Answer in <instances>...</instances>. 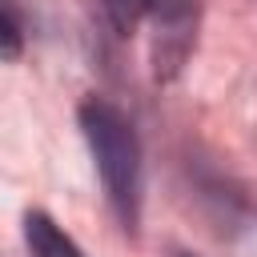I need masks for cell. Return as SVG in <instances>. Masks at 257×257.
<instances>
[{
	"label": "cell",
	"instance_id": "5",
	"mask_svg": "<svg viewBox=\"0 0 257 257\" xmlns=\"http://www.w3.org/2000/svg\"><path fill=\"white\" fill-rule=\"evenodd\" d=\"M173 257H193V253H185V249H173Z\"/></svg>",
	"mask_w": 257,
	"mask_h": 257
},
{
	"label": "cell",
	"instance_id": "2",
	"mask_svg": "<svg viewBox=\"0 0 257 257\" xmlns=\"http://www.w3.org/2000/svg\"><path fill=\"white\" fill-rule=\"evenodd\" d=\"M24 245L32 257H88L44 209H28L24 213Z\"/></svg>",
	"mask_w": 257,
	"mask_h": 257
},
{
	"label": "cell",
	"instance_id": "4",
	"mask_svg": "<svg viewBox=\"0 0 257 257\" xmlns=\"http://www.w3.org/2000/svg\"><path fill=\"white\" fill-rule=\"evenodd\" d=\"M24 48V20L16 0H4V60H16Z\"/></svg>",
	"mask_w": 257,
	"mask_h": 257
},
{
	"label": "cell",
	"instance_id": "1",
	"mask_svg": "<svg viewBox=\"0 0 257 257\" xmlns=\"http://www.w3.org/2000/svg\"><path fill=\"white\" fill-rule=\"evenodd\" d=\"M76 124L88 141V153L96 161L100 189L116 225L128 237H137L141 201H145V153H141L137 124L128 120V112H120L104 96H84L76 108Z\"/></svg>",
	"mask_w": 257,
	"mask_h": 257
},
{
	"label": "cell",
	"instance_id": "3",
	"mask_svg": "<svg viewBox=\"0 0 257 257\" xmlns=\"http://www.w3.org/2000/svg\"><path fill=\"white\" fill-rule=\"evenodd\" d=\"M165 0H100V16L112 36H133L141 20H153Z\"/></svg>",
	"mask_w": 257,
	"mask_h": 257
}]
</instances>
